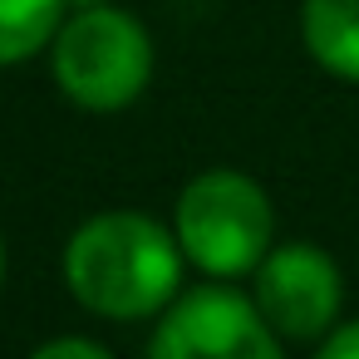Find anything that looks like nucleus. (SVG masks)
Segmentation results:
<instances>
[{"label":"nucleus","instance_id":"f257e3e1","mask_svg":"<svg viewBox=\"0 0 359 359\" xmlns=\"http://www.w3.org/2000/svg\"><path fill=\"white\" fill-rule=\"evenodd\" d=\"M182 241L138 212H109L74 231L65 251L69 290L109 320L158 315L182 280Z\"/></svg>","mask_w":359,"mask_h":359},{"label":"nucleus","instance_id":"f03ea898","mask_svg":"<svg viewBox=\"0 0 359 359\" xmlns=\"http://www.w3.org/2000/svg\"><path fill=\"white\" fill-rule=\"evenodd\" d=\"M153 45L143 25L114 6H84L55 35V79L79 109L109 114L148 89Z\"/></svg>","mask_w":359,"mask_h":359},{"label":"nucleus","instance_id":"7ed1b4c3","mask_svg":"<svg viewBox=\"0 0 359 359\" xmlns=\"http://www.w3.org/2000/svg\"><path fill=\"white\" fill-rule=\"evenodd\" d=\"M271 202L241 172H202L177 197V241L187 261L217 280L246 276L271 251Z\"/></svg>","mask_w":359,"mask_h":359},{"label":"nucleus","instance_id":"20e7f679","mask_svg":"<svg viewBox=\"0 0 359 359\" xmlns=\"http://www.w3.org/2000/svg\"><path fill=\"white\" fill-rule=\"evenodd\" d=\"M148 349L158 359H276L280 334L266 325L256 300L231 285H202L163 315Z\"/></svg>","mask_w":359,"mask_h":359},{"label":"nucleus","instance_id":"39448f33","mask_svg":"<svg viewBox=\"0 0 359 359\" xmlns=\"http://www.w3.org/2000/svg\"><path fill=\"white\" fill-rule=\"evenodd\" d=\"M256 305L280 339H320L339 315V271L320 246H276L256 266Z\"/></svg>","mask_w":359,"mask_h":359},{"label":"nucleus","instance_id":"423d86ee","mask_svg":"<svg viewBox=\"0 0 359 359\" xmlns=\"http://www.w3.org/2000/svg\"><path fill=\"white\" fill-rule=\"evenodd\" d=\"M300 30L320 69L359 84V0H305Z\"/></svg>","mask_w":359,"mask_h":359},{"label":"nucleus","instance_id":"0eeeda50","mask_svg":"<svg viewBox=\"0 0 359 359\" xmlns=\"http://www.w3.org/2000/svg\"><path fill=\"white\" fill-rule=\"evenodd\" d=\"M69 0H0V65H20L55 45Z\"/></svg>","mask_w":359,"mask_h":359},{"label":"nucleus","instance_id":"6e6552de","mask_svg":"<svg viewBox=\"0 0 359 359\" xmlns=\"http://www.w3.org/2000/svg\"><path fill=\"white\" fill-rule=\"evenodd\" d=\"M40 359H104V344H94V339H50V344H40L35 349Z\"/></svg>","mask_w":359,"mask_h":359},{"label":"nucleus","instance_id":"1a4fd4ad","mask_svg":"<svg viewBox=\"0 0 359 359\" xmlns=\"http://www.w3.org/2000/svg\"><path fill=\"white\" fill-rule=\"evenodd\" d=\"M320 359H359V320L344 325V330H334V334H325Z\"/></svg>","mask_w":359,"mask_h":359},{"label":"nucleus","instance_id":"9d476101","mask_svg":"<svg viewBox=\"0 0 359 359\" xmlns=\"http://www.w3.org/2000/svg\"><path fill=\"white\" fill-rule=\"evenodd\" d=\"M69 6H79V11H84V6H104V0H69Z\"/></svg>","mask_w":359,"mask_h":359},{"label":"nucleus","instance_id":"9b49d317","mask_svg":"<svg viewBox=\"0 0 359 359\" xmlns=\"http://www.w3.org/2000/svg\"><path fill=\"white\" fill-rule=\"evenodd\" d=\"M0 276H6V246H0Z\"/></svg>","mask_w":359,"mask_h":359}]
</instances>
